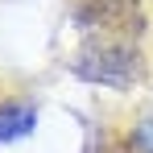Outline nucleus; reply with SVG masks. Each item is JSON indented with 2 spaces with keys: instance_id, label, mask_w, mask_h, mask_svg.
Segmentation results:
<instances>
[{
  "instance_id": "1",
  "label": "nucleus",
  "mask_w": 153,
  "mask_h": 153,
  "mask_svg": "<svg viewBox=\"0 0 153 153\" xmlns=\"http://www.w3.org/2000/svg\"><path fill=\"white\" fill-rule=\"evenodd\" d=\"M79 71L100 79V83H124L132 71V58L120 46H87V58L79 62Z\"/></svg>"
},
{
  "instance_id": "4",
  "label": "nucleus",
  "mask_w": 153,
  "mask_h": 153,
  "mask_svg": "<svg viewBox=\"0 0 153 153\" xmlns=\"http://www.w3.org/2000/svg\"><path fill=\"white\" fill-rule=\"evenodd\" d=\"M100 153H132V145H128V141H120V137H112V141H103Z\"/></svg>"
},
{
  "instance_id": "5",
  "label": "nucleus",
  "mask_w": 153,
  "mask_h": 153,
  "mask_svg": "<svg viewBox=\"0 0 153 153\" xmlns=\"http://www.w3.org/2000/svg\"><path fill=\"white\" fill-rule=\"evenodd\" d=\"M149 141H153V124H149V120H145V124L137 128V149L145 153V145H149Z\"/></svg>"
},
{
  "instance_id": "2",
  "label": "nucleus",
  "mask_w": 153,
  "mask_h": 153,
  "mask_svg": "<svg viewBox=\"0 0 153 153\" xmlns=\"http://www.w3.org/2000/svg\"><path fill=\"white\" fill-rule=\"evenodd\" d=\"M83 17L91 25H108L116 29H141L137 21V0H83Z\"/></svg>"
},
{
  "instance_id": "3",
  "label": "nucleus",
  "mask_w": 153,
  "mask_h": 153,
  "mask_svg": "<svg viewBox=\"0 0 153 153\" xmlns=\"http://www.w3.org/2000/svg\"><path fill=\"white\" fill-rule=\"evenodd\" d=\"M29 128H33V108H25V103H8V108H0V145L25 137Z\"/></svg>"
}]
</instances>
